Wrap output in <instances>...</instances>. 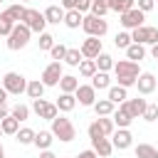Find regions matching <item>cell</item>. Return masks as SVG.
I'll list each match as a JSON object with an SVG mask.
<instances>
[{"mask_svg":"<svg viewBox=\"0 0 158 158\" xmlns=\"http://www.w3.org/2000/svg\"><path fill=\"white\" fill-rule=\"evenodd\" d=\"M114 72H116V81H118V86H136V79H138V74H141V69H138V62H131V59H118V62H114Z\"/></svg>","mask_w":158,"mask_h":158,"instance_id":"obj_1","label":"cell"},{"mask_svg":"<svg viewBox=\"0 0 158 158\" xmlns=\"http://www.w3.org/2000/svg\"><path fill=\"white\" fill-rule=\"evenodd\" d=\"M49 131H52V136H54V138H59L62 143H69V141H74V138H77V128H74V123H72L69 118L59 116V114L52 118V128H49Z\"/></svg>","mask_w":158,"mask_h":158,"instance_id":"obj_2","label":"cell"},{"mask_svg":"<svg viewBox=\"0 0 158 158\" xmlns=\"http://www.w3.org/2000/svg\"><path fill=\"white\" fill-rule=\"evenodd\" d=\"M30 37H32V32H30V27H27L25 22H15V27H12V32L7 35V49H10V52H17V49H22V47H27V42H30Z\"/></svg>","mask_w":158,"mask_h":158,"instance_id":"obj_3","label":"cell"},{"mask_svg":"<svg viewBox=\"0 0 158 158\" xmlns=\"http://www.w3.org/2000/svg\"><path fill=\"white\" fill-rule=\"evenodd\" d=\"M81 30L86 32V37H104L109 32V22L104 17H96V15L86 12L81 17Z\"/></svg>","mask_w":158,"mask_h":158,"instance_id":"obj_4","label":"cell"},{"mask_svg":"<svg viewBox=\"0 0 158 158\" xmlns=\"http://www.w3.org/2000/svg\"><path fill=\"white\" fill-rule=\"evenodd\" d=\"M2 89H5L7 94L20 96V94H25V89H27V79H25L20 72H7V74L2 77Z\"/></svg>","mask_w":158,"mask_h":158,"instance_id":"obj_5","label":"cell"},{"mask_svg":"<svg viewBox=\"0 0 158 158\" xmlns=\"http://www.w3.org/2000/svg\"><path fill=\"white\" fill-rule=\"evenodd\" d=\"M22 22L30 27V32H44V27H47V20H44V15L40 12V10H32V7H25V15H22Z\"/></svg>","mask_w":158,"mask_h":158,"instance_id":"obj_6","label":"cell"},{"mask_svg":"<svg viewBox=\"0 0 158 158\" xmlns=\"http://www.w3.org/2000/svg\"><path fill=\"white\" fill-rule=\"evenodd\" d=\"M131 40L138 42V44H156V42H158V27L141 25V27L131 30Z\"/></svg>","mask_w":158,"mask_h":158,"instance_id":"obj_7","label":"cell"},{"mask_svg":"<svg viewBox=\"0 0 158 158\" xmlns=\"http://www.w3.org/2000/svg\"><path fill=\"white\" fill-rule=\"evenodd\" d=\"M143 20H146V12H141L138 7H131V10H126V12H121V27L123 30H136V27H141L143 25Z\"/></svg>","mask_w":158,"mask_h":158,"instance_id":"obj_8","label":"cell"},{"mask_svg":"<svg viewBox=\"0 0 158 158\" xmlns=\"http://www.w3.org/2000/svg\"><path fill=\"white\" fill-rule=\"evenodd\" d=\"M62 62H49L44 69H42V77H40V81L44 84V86H57L59 84V79H62Z\"/></svg>","mask_w":158,"mask_h":158,"instance_id":"obj_9","label":"cell"},{"mask_svg":"<svg viewBox=\"0 0 158 158\" xmlns=\"http://www.w3.org/2000/svg\"><path fill=\"white\" fill-rule=\"evenodd\" d=\"M32 111H35L40 118H44V121H52V118L59 114L57 104H52V101H47V99H32Z\"/></svg>","mask_w":158,"mask_h":158,"instance_id":"obj_10","label":"cell"},{"mask_svg":"<svg viewBox=\"0 0 158 158\" xmlns=\"http://www.w3.org/2000/svg\"><path fill=\"white\" fill-rule=\"evenodd\" d=\"M156 77L151 74V72H141L138 74V79H136V89H138V94L141 96H148V94H153L156 91Z\"/></svg>","mask_w":158,"mask_h":158,"instance_id":"obj_11","label":"cell"},{"mask_svg":"<svg viewBox=\"0 0 158 158\" xmlns=\"http://www.w3.org/2000/svg\"><path fill=\"white\" fill-rule=\"evenodd\" d=\"M74 99H77L81 106H94V101H96V89H94L91 84H79L77 91H74Z\"/></svg>","mask_w":158,"mask_h":158,"instance_id":"obj_12","label":"cell"},{"mask_svg":"<svg viewBox=\"0 0 158 158\" xmlns=\"http://www.w3.org/2000/svg\"><path fill=\"white\" fill-rule=\"evenodd\" d=\"M79 52H81L84 59H94L99 52H104V49H101V37H86V40L81 42Z\"/></svg>","mask_w":158,"mask_h":158,"instance_id":"obj_13","label":"cell"},{"mask_svg":"<svg viewBox=\"0 0 158 158\" xmlns=\"http://www.w3.org/2000/svg\"><path fill=\"white\" fill-rule=\"evenodd\" d=\"M111 136H114V138H111L114 151H126V148H131V143H133V136H131L128 128H118V131H114Z\"/></svg>","mask_w":158,"mask_h":158,"instance_id":"obj_14","label":"cell"},{"mask_svg":"<svg viewBox=\"0 0 158 158\" xmlns=\"http://www.w3.org/2000/svg\"><path fill=\"white\" fill-rule=\"evenodd\" d=\"M111 118H114V123H116L118 128H128V126H131L133 116L128 114V109H126V101H123V104H118V109H114Z\"/></svg>","mask_w":158,"mask_h":158,"instance_id":"obj_15","label":"cell"},{"mask_svg":"<svg viewBox=\"0 0 158 158\" xmlns=\"http://www.w3.org/2000/svg\"><path fill=\"white\" fill-rule=\"evenodd\" d=\"M91 148H94V153H96L99 158H109V156L114 153V143L109 141V136H104V138H94V141H91Z\"/></svg>","mask_w":158,"mask_h":158,"instance_id":"obj_16","label":"cell"},{"mask_svg":"<svg viewBox=\"0 0 158 158\" xmlns=\"http://www.w3.org/2000/svg\"><path fill=\"white\" fill-rule=\"evenodd\" d=\"M146 106H148V101L141 99V96H136V99H126V109H128V114H131L133 118H141L143 111H146Z\"/></svg>","mask_w":158,"mask_h":158,"instance_id":"obj_17","label":"cell"},{"mask_svg":"<svg viewBox=\"0 0 158 158\" xmlns=\"http://www.w3.org/2000/svg\"><path fill=\"white\" fill-rule=\"evenodd\" d=\"M42 15H44L47 25H59V22L64 20V10H62V5H49Z\"/></svg>","mask_w":158,"mask_h":158,"instance_id":"obj_18","label":"cell"},{"mask_svg":"<svg viewBox=\"0 0 158 158\" xmlns=\"http://www.w3.org/2000/svg\"><path fill=\"white\" fill-rule=\"evenodd\" d=\"M106 99H109L111 104H123V101L128 99V89H126V86H118V84H116V86H109V96H106Z\"/></svg>","mask_w":158,"mask_h":158,"instance_id":"obj_19","label":"cell"},{"mask_svg":"<svg viewBox=\"0 0 158 158\" xmlns=\"http://www.w3.org/2000/svg\"><path fill=\"white\" fill-rule=\"evenodd\" d=\"M52 141H54L52 131H35V141H32V146H37L40 151H44V148L52 146Z\"/></svg>","mask_w":158,"mask_h":158,"instance_id":"obj_20","label":"cell"},{"mask_svg":"<svg viewBox=\"0 0 158 158\" xmlns=\"http://www.w3.org/2000/svg\"><path fill=\"white\" fill-rule=\"evenodd\" d=\"M81 17H84V15H81L79 10H64V20H62V22H64L69 30H77V27H81Z\"/></svg>","mask_w":158,"mask_h":158,"instance_id":"obj_21","label":"cell"},{"mask_svg":"<svg viewBox=\"0 0 158 158\" xmlns=\"http://www.w3.org/2000/svg\"><path fill=\"white\" fill-rule=\"evenodd\" d=\"M143 57H146V47H143V44L131 42V44L126 47V59H131V62H141Z\"/></svg>","mask_w":158,"mask_h":158,"instance_id":"obj_22","label":"cell"},{"mask_svg":"<svg viewBox=\"0 0 158 158\" xmlns=\"http://www.w3.org/2000/svg\"><path fill=\"white\" fill-rule=\"evenodd\" d=\"M91 86H94L96 91L109 89V86H111V77H109V72H99V69H96V74L91 77Z\"/></svg>","mask_w":158,"mask_h":158,"instance_id":"obj_23","label":"cell"},{"mask_svg":"<svg viewBox=\"0 0 158 158\" xmlns=\"http://www.w3.org/2000/svg\"><path fill=\"white\" fill-rule=\"evenodd\" d=\"M64 94H74L77 91V86H79V79L77 77H72V74H62V79H59V84H57Z\"/></svg>","mask_w":158,"mask_h":158,"instance_id":"obj_24","label":"cell"},{"mask_svg":"<svg viewBox=\"0 0 158 158\" xmlns=\"http://www.w3.org/2000/svg\"><path fill=\"white\" fill-rule=\"evenodd\" d=\"M44 84L40 81V79H32V81H27V89H25V94L30 96V99H42L44 96Z\"/></svg>","mask_w":158,"mask_h":158,"instance_id":"obj_25","label":"cell"},{"mask_svg":"<svg viewBox=\"0 0 158 158\" xmlns=\"http://www.w3.org/2000/svg\"><path fill=\"white\" fill-rule=\"evenodd\" d=\"M54 104H57V109H59V111L69 114V111L77 106V99H74V94H64V91H62V94H59V99H57Z\"/></svg>","mask_w":158,"mask_h":158,"instance_id":"obj_26","label":"cell"},{"mask_svg":"<svg viewBox=\"0 0 158 158\" xmlns=\"http://www.w3.org/2000/svg\"><path fill=\"white\" fill-rule=\"evenodd\" d=\"M0 128H2V133L15 136V133H17V128H20V121H17L12 114H7L5 118H0Z\"/></svg>","mask_w":158,"mask_h":158,"instance_id":"obj_27","label":"cell"},{"mask_svg":"<svg viewBox=\"0 0 158 158\" xmlns=\"http://www.w3.org/2000/svg\"><path fill=\"white\" fill-rule=\"evenodd\" d=\"M94 62H96V69H99V72H109V69H114V57H111L109 52H99V54L94 57Z\"/></svg>","mask_w":158,"mask_h":158,"instance_id":"obj_28","label":"cell"},{"mask_svg":"<svg viewBox=\"0 0 158 158\" xmlns=\"http://www.w3.org/2000/svg\"><path fill=\"white\" fill-rule=\"evenodd\" d=\"M114 109H116V104H111L109 99H99V101H94V111H96V116H111Z\"/></svg>","mask_w":158,"mask_h":158,"instance_id":"obj_29","label":"cell"},{"mask_svg":"<svg viewBox=\"0 0 158 158\" xmlns=\"http://www.w3.org/2000/svg\"><path fill=\"white\" fill-rule=\"evenodd\" d=\"M131 7H136V0H109V12H126V10H131Z\"/></svg>","mask_w":158,"mask_h":158,"instance_id":"obj_30","label":"cell"},{"mask_svg":"<svg viewBox=\"0 0 158 158\" xmlns=\"http://www.w3.org/2000/svg\"><path fill=\"white\" fill-rule=\"evenodd\" d=\"M136 158H158V148L151 143H138L136 146Z\"/></svg>","mask_w":158,"mask_h":158,"instance_id":"obj_31","label":"cell"},{"mask_svg":"<svg viewBox=\"0 0 158 158\" xmlns=\"http://www.w3.org/2000/svg\"><path fill=\"white\" fill-rule=\"evenodd\" d=\"M15 138H17V143L20 146H32V141H35V131L32 128H17V133H15Z\"/></svg>","mask_w":158,"mask_h":158,"instance_id":"obj_32","label":"cell"},{"mask_svg":"<svg viewBox=\"0 0 158 158\" xmlns=\"http://www.w3.org/2000/svg\"><path fill=\"white\" fill-rule=\"evenodd\" d=\"M79 74L86 77V79H91V77L96 74V62H94V59H81V62H79Z\"/></svg>","mask_w":158,"mask_h":158,"instance_id":"obj_33","label":"cell"},{"mask_svg":"<svg viewBox=\"0 0 158 158\" xmlns=\"http://www.w3.org/2000/svg\"><path fill=\"white\" fill-rule=\"evenodd\" d=\"M10 114L22 123V121H27V118H30V106H27V104H15V106L10 109Z\"/></svg>","mask_w":158,"mask_h":158,"instance_id":"obj_34","label":"cell"},{"mask_svg":"<svg viewBox=\"0 0 158 158\" xmlns=\"http://www.w3.org/2000/svg\"><path fill=\"white\" fill-rule=\"evenodd\" d=\"M5 12L10 15V20H12V22H22V15H25V5H22V2H15V5H10Z\"/></svg>","mask_w":158,"mask_h":158,"instance_id":"obj_35","label":"cell"},{"mask_svg":"<svg viewBox=\"0 0 158 158\" xmlns=\"http://www.w3.org/2000/svg\"><path fill=\"white\" fill-rule=\"evenodd\" d=\"M12 27H15V22L10 20V15L7 12H0V37H7L12 32Z\"/></svg>","mask_w":158,"mask_h":158,"instance_id":"obj_36","label":"cell"},{"mask_svg":"<svg viewBox=\"0 0 158 158\" xmlns=\"http://www.w3.org/2000/svg\"><path fill=\"white\" fill-rule=\"evenodd\" d=\"M89 12L96 15V17H104L109 12V0H91V10Z\"/></svg>","mask_w":158,"mask_h":158,"instance_id":"obj_37","label":"cell"},{"mask_svg":"<svg viewBox=\"0 0 158 158\" xmlns=\"http://www.w3.org/2000/svg\"><path fill=\"white\" fill-rule=\"evenodd\" d=\"M84 57H81V52L79 49H67V54H64V64H69V67H79V62H81Z\"/></svg>","mask_w":158,"mask_h":158,"instance_id":"obj_38","label":"cell"},{"mask_svg":"<svg viewBox=\"0 0 158 158\" xmlns=\"http://www.w3.org/2000/svg\"><path fill=\"white\" fill-rule=\"evenodd\" d=\"M131 42H133V40H131V32H128V30H123V32H118V35L114 37V44H116L118 49H126Z\"/></svg>","mask_w":158,"mask_h":158,"instance_id":"obj_39","label":"cell"},{"mask_svg":"<svg viewBox=\"0 0 158 158\" xmlns=\"http://www.w3.org/2000/svg\"><path fill=\"white\" fill-rule=\"evenodd\" d=\"M86 133H89V138H91V141H94V138H104V136H106V133H104V128H101V123H99V118L89 123Z\"/></svg>","mask_w":158,"mask_h":158,"instance_id":"obj_40","label":"cell"},{"mask_svg":"<svg viewBox=\"0 0 158 158\" xmlns=\"http://www.w3.org/2000/svg\"><path fill=\"white\" fill-rule=\"evenodd\" d=\"M37 42H40V49H42V52H49L52 44H54V37H52L49 32H40V40H37Z\"/></svg>","mask_w":158,"mask_h":158,"instance_id":"obj_41","label":"cell"},{"mask_svg":"<svg viewBox=\"0 0 158 158\" xmlns=\"http://www.w3.org/2000/svg\"><path fill=\"white\" fill-rule=\"evenodd\" d=\"M67 49H69V47H64V44H52L49 57H52L54 62H62V59H64V54H67Z\"/></svg>","mask_w":158,"mask_h":158,"instance_id":"obj_42","label":"cell"},{"mask_svg":"<svg viewBox=\"0 0 158 158\" xmlns=\"http://www.w3.org/2000/svg\"><path fill=\"white\" fill-rule=\"evenodd\" d=\"M141 118H146L148 123H153V121H158V104H148Z\"/></svg>","mask_w":158,"mask_h":158,"instance_id":"obj_43","label":"cell"},{"mask_svg":"<svg viewBox=\"0 0 158 158\" xmlns=\"http://www.w3.org/2000/svg\"><path fill=\"white\" fill-rule=\"evenodd\" d=\"M141 12H151L153 7H156V0H138V5H136Z\"/></svg>","mask_w":158,"mask_h":158,"instance_id":"obj_44","label":"cell"},{"mask_svg":"<svg viewBox=\"0 0 158 158\" xmlns=\"http://www.w3.org/2000/svg\"><path fill=\"white\" fill-rule=\"evenodd\" d=\"M74 10H79L81 15L89 12V10H91V0H77V7H74Z\"/></svg>","mask_w":158,"mask_h":158,"instance_id":"obj_45","label":"cell"},{"mask_svg":"<svg viewBox=\"0 0 158 158\" xmlns=\"http://www.w3.org/2000/svg\"><path fill=\"white\" fill-rule=\"evenodd\" d=\"M77 7V0H62V10H74Z\"/></svg>","mask_w":158,"mask_h":158,"instance_id":"obj_46","label":"cell"},{"mask_svg":"<svg viewBox=\"0 0 158 158\" xmlns=\"http://www.w3.org/2000/svg\"><path fill=\"white\" fill-rule=\"evenodd\" d=\"M77 158H99V156H96V153H94V148H91V151H81Z\"/></svg>","mask_w":158,"mask_h":158,"instance_id":"obj_47","label":"cell"},{"mask_svg":"<svg viewBox=\"0 0 158 158\" xmlns=\"http://www.w3.org/2000/svg\"><path fill=\"white\" fill-rule=\"evenodd\" d=\"M7 114H10V106L7 104H0V118H5Z\"/></svg>","mask_w":158,"mask_h":158,"instance_id":"obj_48","label":"cell"},{"mask_svg":"<svg viewBox=\"0 0 158 158\" xmlns=\"http://www.w3.org/2000/svg\"><path fill=\"white\" fill-rule=\"evenodd\" d=\"M40 158H57V156H54V153H52V151H49V148H44V151H42V153H40Z\"/></svg>","mask_w":158,"mask_h":158,"instance_id":"obj_49","label":"cell"},{"mask_svg":"<svg viewBox=\"0 0 158 158\" xmlns=\"http://www.w3.org/2000/svg\"><path fill=\"white\" fill-rule=\"evenodd\" d=\"M0 104H7V91L0 86Z\"/></svg>","mask_w":158,"mask_h":158,"instance_id":"obj_50","label":"cell"},{"mask_svg":"<svg viewBox=\"0 0 158 158\" xmlns=\"http://www.w3.org/2000/svg\"><path fill=\"white\" fill-rule=\"evenodd\" d=\"M151 57H153V59H158V42L151 47Z\"/></svg>","mask_w":158,"mask_h":158,"instance_id":"obj_51","label":"cell"},{"mask_svg":"<svg viewBox=\"0 0 158 158\" xmlns=\"http://www.w3.org/2000/svg\"><path fill=\"white\" fill-rule=\"evenodd\" d=\"M0 158H5V148H2V143H0Z\"/></svg>","mask_w":158,"mask_h":158,"instance_id":"obj_52","label":"cell"},{"mask_svg":"<svg viewBox=\"0 0 158 158\" xmlns=\"http://www.w3.org/2000/svg\"><path fill=\"white\" fill-rule=\"evenodd\" d=\"M20 2H30V0H20Z\"/></svg>","mask_w":158,"mask_h":158,"instance_id":"obj_53","label":"cell"},{"mask_svg":"<svg viewBox=\"0 0 158 158\" xmlns=\"http://www.w3.org/2000/svg\"><path fill=\"white\" fill-rule=\"evenodd\" d=\"M0 136H2V128H0Z\"/></svg>","mask_w":158,"mask_h":158,"instance_id":"obj_54","label":"cell"},{"mask_svg":"<svg viewBox=\"0 0 158 158\" xmlns=\"http://www.w3.org/2000/svg\"><path fill=\"white\" fill-rule=\"evenodd\" d=\"M0 5H2V0H0Z\"/></svg>","mask_w":158,"mask_h":158,"instance_id":"obj_55","label":"cell"}]
</instances>
